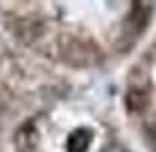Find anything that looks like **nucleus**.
<instances>
[{
	"instance_id": "obj_2",
	"label": "nucleus",
	"mask_w": 156,
	"mask_h": 152,
	"mask_svg": "<svg viewBox=\"0 0 156 152\" xmlns=\"http://www.w3.org/2000/svg\"><path fill=\"white\" fill-rule=\"evenodd\" d=\"M92 142V131L80 127L69 134L68 138V152H85Z\"/></svg>"
},
{
	"instance_id": "obj_1",
	"label": "nucleus",
	"mask_w": 156,
	"mask_h": 152,
	"mask_svg": "<svg viewBox=\"0 0 156 152\" xmlns=\"http://www.w3.org/2000/svg\"><path fill=\"white\" fill-rule=\"evenodd\" d=\"M151 14H153V4H144V2L133 4L131 12L128 14V19H126L128 34H133V37L140 36L147 29Z\"/></svg>"
}]
</instances>
